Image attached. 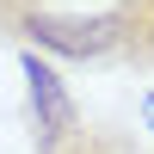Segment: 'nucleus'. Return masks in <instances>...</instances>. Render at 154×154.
<instances>
[{
    "instance_id": "obj_6",
    "label": "nucleus",
    "mask_w": 154,
    "mask_h": 154,
    "mask_svg": "<svg viewBox=\"0 0 154 154\" xmlns=\"http://www.w3.org/2000/svg\"><path fill=\"white\" fill-rule=\"evenodd\" d=\"M142 117H148V130H154V93H148V99H142Z\"/></svg>"
},
{
    "instance_id": "obj_4",
    "label": "nucleus",
    "mask_w": 154,
    "mask_h": 154,
    "mask_svg": "<svg viewBox=\"0 0 154 154\" xmlns=\"http://www.w3.org/2000/svg\"><path fill=\"white\" fill-rule=\"evenodd\" d=\"M62 154H148L136 142L130 130H111V123H80V136H74Z\"/></svg>"
},
{
    "instance_id": "obj_1",
    "label": "nucleus",
    "mask_w": 154,
    "mask_h": 154,
    "mask_svg": "<svg viewBox=\"0 0 154 154\" xmlns=\"http://www.w3.org/2000/svg\"><path fill=\"white\" fill-rule=\"evenodd\" d=\"M19 74H25V105H31V142H37V154H62L80 136V123H86L80 105H74V93H68V80L37 49L19 56Z\"/></svg>"
},
{
    "instance_id": "obj_5",
    "label": "nucleus",
    "mask_w": 154,
    "mask_h": 154,
    "mask_svg": "<svg viewBox=\"0 0 154 154\" xmlns=\"http://www.w3.org/2000/svg\"><path fill=\"white\" fill-rule=\"evenodd\" d=\"M37 12H49V0H0V37H19Z\"/></svg>"
},
{
    "instance_id": "obj_2",
    "label": "nucleus",
    "mask_w": 154,
    "mask_h": 154,
    "mask_svg": "<svg viewBox=\"0 0 154 154\" xmlns=\"http://www.w3.org/2000/svg\"><path fill=\"white\" fill-rule=\"evenodd\" d=\"M25 43L31 49H49V56H68V62H105L117 56V25H111V12H37L31 25H25Z\"/></svg>"
},
{
    "instance_id": "obj_3",
    "label": "nucleus",
    "mask_w": 154,
    "mask_h": 154,
    "mask_svg": "<svg viewBox=\"0 0 154 154\" xmlns=\"http://www.w3.org/2000/svg\"><path fill=\"white\" fill-rule=\"evenodd\" d=\"M111 25H117V56L130 68L154 74V0H111Z\"/></svg>"
}]
</instances>
